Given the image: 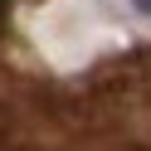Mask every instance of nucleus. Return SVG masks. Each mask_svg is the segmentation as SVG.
I'll list each match as a JSON object with an SVG mask.
<instances>
[{"mask_svg": "<svg viewBox=\"0 0 151 151\" xmlns=\"http://www.w3.org/2000/svg\"><path fill=\"white\" fill-rule=\"evenodd\" d=\"M5 15H10V0H0V24H5Z\"/></svg>", "mask_w": 151, "mask_h": 151, "instance_id": "1", "label": "nucleus"}, {"mask_svg": "<svg viewBox=\"0 0 151 151\" xmlns=\"http://www.w3.org/2000/svg\"><path fill=\"white\" fill-rule=\"evenodd\" d=\"M137 10H146V15H151V0H137Z\"/></svg>", "mask_w": 151, "mask_h": 151, "instance_id": "2", "label": "nucleus"}]
</instances>
